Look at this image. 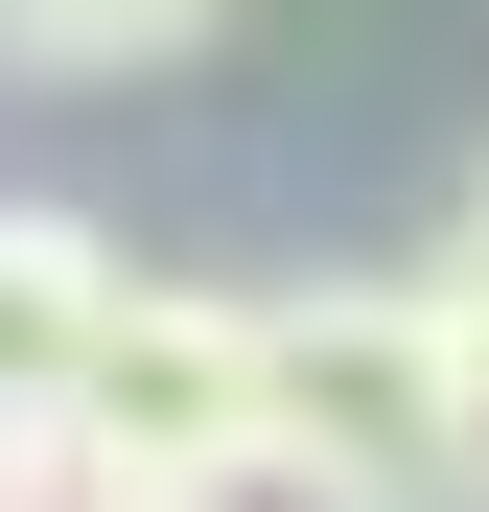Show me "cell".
I'll return each mask as SVG.
<instances>
[{"instance_id":"8","label":"cell","mask_w":489,"mask_h":512,"mask_svg":"<svg viewBox=\"0 0 489 512\" xmlns=\"http://www.w3.org/2000/svg\"><path fill=\"white\" fill-rule=\"evenodd\" d=\"M70 512H140V489H70Z\"/></svg>"},{"instance_id":"7","label":"cell","mask_w":489,"mask_h":512,"mask_svg":"<svg viewBox=\"0 0 489 512\" xmlns=\"http://www.w3.org/2000/svg\"><path fill=\"white\" fill-rule=\"evenodd\" d=\"M443 303H466V280H443ZM466 373H489V303H466Z\"/></svg>"},{"instance_id":"1","label":"cell","mask_w":489,"mask_h":512,"mask_svg":"<svg viewBox=\"0 0 489 512\" xmlns=\"http://www.w3.org/2000/svg\"><path fill=\"white\" fill-rule=\"evenodd\" d=\"M257 396H280V466L257 489H303V512H489V373H466L443 256L420 280L257 303Z\"/></svg>"},{"instance_id":"5","label":"cell","mask_w":489,"mask_h":512,"mask_svg":"<svg viewBox=\"0 0 489 512\" xmlns=\"http://www.w3.org/2000/svg\"><path fill=\"white\" fill-rule=\"evenodd\" d=\"M0 512H70V443H47V419H0Z\"/></svg>"},{"instance_id":"4","label":"cell","mask_w":489,"mask_h":512,"mask_svg":"<svg viewBox=\"0 0 489 512\" xmlns=\"http://www.w3.org/2000/svg\"><path fill=\"white\" fill-rule=\"evenodd\" d=\"M0 47L24 70H163V47H210V0H0Z\"/></svg>"},{"instance_id":"3","label":"cell","mask_w":489,"mask_h":512,"mask_svg":"<svg viewBox=\"0 0 489 512\" xmlns=\"http://www.w3.org/2000/svg\"><path fill=\"white\" fill-rule=\"evenodd\" d=\"M140 256L94 210H47V187H0V419H70V373H94V326H117Z\"/></svg>"},{"instance_id":"2","label":"cell","mask_w":489,"mask_h":512,"mask_svg":"<svg viewBox=\"0 0 489 512\" xmlns=\"http://www.w3.org/2000/svg\"><path fill=\"white\" fill-rule=\"evenodd\" d=\"M70 489H140V512H233L280 466V396H257V303L233 280H117L94 373H70Z\"/></svg>"},{"instance_id":"6","label":"cell","mask_w":489,"mask_h":512,"mask_svg":"<svg viewBox=\"0 0 489 512\" xmlns=\"http://www.w3.org/2000/svg\"><path fill=\"white\" fill-rule=\"evenodd\" d=\"M443 280H466V303H489V163H466V233H443Z\"/></svg>"}]
</instances>
